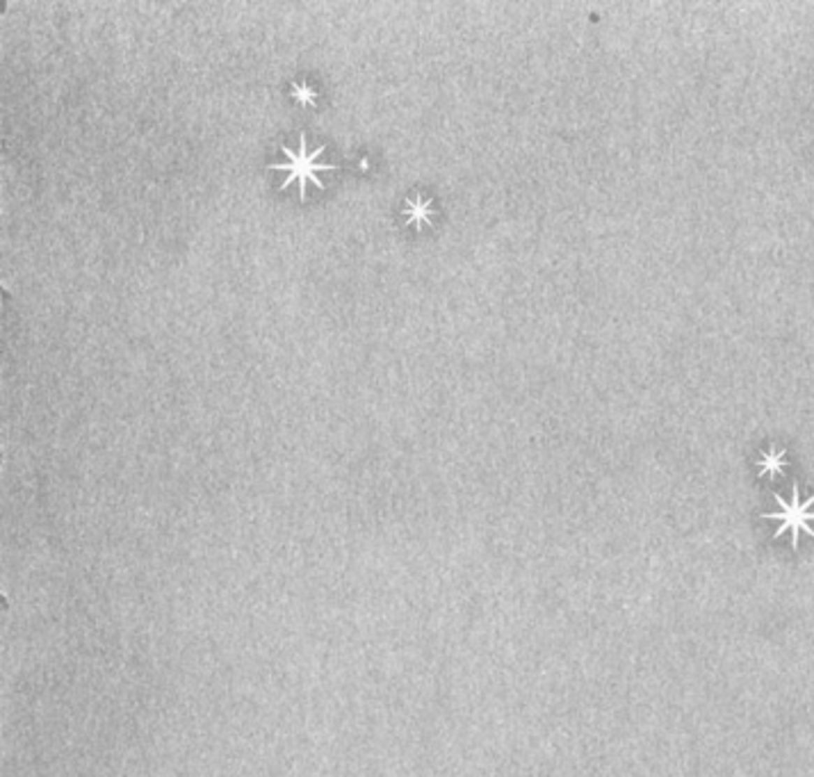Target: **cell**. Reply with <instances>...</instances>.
I'll use <instances>...</instances> for the list:
<instances>
[{
	"label": "cell",
	"instance_id": "5b68a950",
	"mask_svg": "<svg viewBox=\"0 0 814 777\" xmlns=\"http://www.w3.org/2000/svg\"><path fill=\"white\" fill-rule=\"evenodd\" d=\"M292 89H294V96H297L299 101H304V103H313L315 101V91L310 89L306 82H294Z\"/></svg>",
	"mask_w": 814,
	"mask_h": 777
},
{
	"label": "cell",
	"instance_id": "3957f363",
	"mask_svg": "<svg viewBox=\"0 0 814 777\" xmlns=\"http://www.w3.org/2000/svg\"><path fill=\"white\" fill-rule=\"evenodd\" d=\"M406 214H409L415 223L427 221L429 214H431V203L427 201V198H420V196L409 198V201H406Z\"/></svg>",
	"mask_w": 814,
	"mask_h": 777
},
{
	"label": "cell",
	"instance_id": "7a4b0ae2",
	"mask_svg": "<svg viewBox=\"0 0 814 777\" xmlns=\"http://www.w3.org/2000/svg\"><path fill=\"white\" fill-rule=\"evenodd\" d=\"M778 502H780L783 511L780 513H769V517H778V520H783V526L778 531L792 529L794 542H796V536H799V531L814 533L810 529V520H814V513L810 511V506L814 504V497H810L808 502H801V499H799V488L794 486L792 502H785V499H780V497H778Z\"/></svg>",
	"mask_w": 814,
	"mask_h": 777
},
{
	"label": "cell",
	"instance_id": "277c9868",
	"mask_svg": "<svg viewBox=\"0 0 814 777\" xmlns=\"http://www.w3.org/2000/svg\"><path fill=\"white\" fill-rule=\"evenodd\" d=\"M783 461H785L783 452H769V454L762 456V470H764V472H780Z\"/></svg>",
	"mask_w": 814,
	"mask_h": 777
},
{
	"label": "cell",
	"instance_id": "6da1fadb",
	"mask_svg": "<svg viewBox=\"0 0 814 777\" xmlns=\"http://www.w3.org/2000/svg\"><path fill=\"white\" fill-rule=\"evenodd\" d=\"M283 153L288 155L290 162H288V165H279V162H276V165H272V169H288L290 176L285 178V185H290L292 180L297 178L301 196H306V180H310V183H315V185H322V180H319L317 171L319 169L326 171V169L335 167V165H331V162H319V158H322V153H324V146H317L315 151H308L304 133L299 135V149L297 151H292L290 146H283Z\"/></svg>",
	"mask_w": 814,
	"mask_h": 777
}]
</instances>
